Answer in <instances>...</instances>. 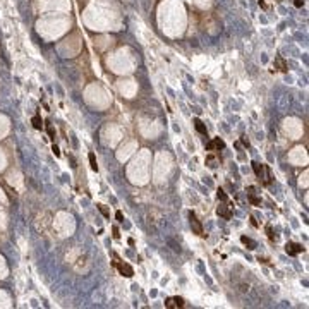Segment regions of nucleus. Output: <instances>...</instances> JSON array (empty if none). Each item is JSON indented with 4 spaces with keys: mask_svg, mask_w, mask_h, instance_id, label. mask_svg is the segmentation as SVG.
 I'll list each match as a JSON object with an SVG mask.
<instances>
[{
    "mask_svg": "<svg viewBox=\"0 0 309 309\" xmlns=\"http://www.w3.org/2000/svg\"><path fill=\"white\" fill-rule=\"evenodd\" d=\"M194 125H196V129H198V131H199L201 134H204V136H206V134H208L206 127H204L203 122H201L199 119H194Z\"/></svg>",
    "mask_w": 309,
    "mask_h": 309,
    "instance_id": "8",
    "label": "nucleus"
},
{
    "mask_svg": "<svg viewBox=\"0 0 309 309\" xmlns=\"http://www.w3.org/2000/svg\"><path fill=\"white\" fill-rule=\"evenodd\" d=\"M217 158H215V156L213 155H210V156H208V158H206V165L208 167H210V169H215V167H217Z\"/></svg>",
    "mask_w": 309,
    "mask_h": 309,
    "instance_id": "10",
    "label": "nucleus"
},
{
    "mask_svg": "<svg viewBox=\"0 0 309 309\" xmlns=\"http://www.w3.org/2000/svg\"><path fill=\"white\" fill-rule=\"evenodd\" d=\"M285 251H287L289 256H297V254H301V252H304V247H303V244L289 243L285 246Z\"/></svg>",
    "mask_w": 309,
    "mask_h": 309,
    "instance_id": "5",
    "label": "nucleus"
},
{
    "mask_svg": "<svg viewBox=\"0 0 309 309\" xmlns=\"http://www.w3.org/2000/svg\"><path fill=\"white\" fill-rule=\"evenodd\" d=\"M33 125H35V129H42L43 127V124H42V119L40 117H33Z\"/></svg>",
    "mask_w": 309,
    "mask_h": 309,
    "instance_id": "11",
    "label": "nucleus"
},
{
    "mask_svg": "<svg viewBox=\"0 0 309 309\" xmlns=\"http://www.w3.org/2000/svg\"><path fill=\"white\" fill-rule=\"evenodd\" d=\"M117 220L122 222V213H121V211H117Z\"/></svg>",
    "mask_w": 309,
    "mask_h": 309,
    "instance_id": "16",
    "label": "nucleus"
},
{
    "mask_svg": "<svg viewBox=\"0 0 309 309\" xmlns=\"http://www.w3.org/2000/svg\"><path fill=\"white\" fill-rule=\"evenodd\" d=\"M89 163H91V169L96 172V170H98V165H96V158H95V155L93 153H89Z\"/></svg>",
    "mask_w": 309,
    "mask_h": 309,
    "instance_id": "12",
    "label": "nucleus"
},
{
    "mask_svg": "<svg viewBox=\"0 0 309 309\" xmlns=\"http://www.w3.org/2000/svg\"><path fill=\"white\" fill-rule=\"evenodd\" d=\"M115 266H117V270L121 271V275H124V277H127V278H131L132 275H134V270H132V266L131 265H127V263H115Z\"/></svg>",
    "mask_w": 309,
    "mask_h": 309,
    "instance_id": "6",
    "label": "nucleus"
},
{
    "mask_svg": "<svg viewBox=\"0 0 309 309\" xmlns=\"http://www.w3.org/2000/svg\"><path fill=\"white\" fill-rule=\"evenodd\" d=\"M241 241H243V243L246 244V246H249V249H254L256 247V243L252 239H249V237H246V236H243L241 237Z\"/></svg>",
    "mask_w": 309,
    "mask_h": 309,
    "instance_id": "9",
    "label": "nucleus"
},
{
    "mask_svg": "<svg viewBox=\"0 0 309 309\" xmlns=\"http://www.w3.org/2000/svg\"><path fill=\"white\" fill-rule=\"evenodd\" d=\"M98 208H100V211H102V213L105 215V217H110V213H109V211H107V208L103 206V204H98Z\"/></svg>",
    "mask_w": 309,
    "mask_h": 309,
    "instance_id": "15",
    "label": "nucleus"
},
{
    "mask_svg": "<svg viewBox=\"0 0 309 309\" xmlns=\"http://www.w3.org/2000/svg\"><path fill=\"white\" fill-rule=\"evenodd\" d=\"M230 208H232V206H230L227 201H223V204H220V206L217 208L218 217L225 218V220H230V217H232V211H230Z\"/></svg>",
    "mask_w": 309,
    "mask_h": 309,
    "instance_id": "3",
    "label": "nucleus"
},
{
    "mask_svg": "<svg viewBox=\"0 0 309 309\" xmlns=\"http://www.w3.org/2000/svg\"><path fill=\"white\" fill-rule=\"evenodd\" d=\"M303 2H304V0H296V5L301 7V5H303Z\"/></svg>",
    "mask_w": 309,
    "mask_h": 309,
    "instance_id": "17",
    "label": "nucleus"
},
{
    "mask_svg": "<svg viewBox=\"0 0 309 309\" xmlns=\"http://www.w3.org/2000/svg\"><path fill=\"white\" fill-rule=\"evenodd\" d=\"M225 148V143L220 139V137H215L213 141H210V143L206 144V150L211 151V150H223Z\"/></svg>",
    "mask_w": 309,
    "mask_h": 309,
    "instance_id": "7",
    "label": "nucleus"
},
{
    "mask_svg": "<svg viewBox=\"0 0 309 309\" xmlns=\"http://www.w3.org/2000/svg\"><path fill=\"white\" fill-rule=\"evenodd\" d=\"M217 196H218V199H220V201H227V194H225V192L222 191V189H218Z\"/></svg>",
    "mask_w": 309,
    "mask_h": 309,
    "instance_id": "14",
    "label": "nucleus"
},
{
    "mask_svg": "<svg viewBox=\"0 0 309 309\" xmlns=\"http://www.w3.org/2000/svg\"><path fill=\"white\" fill-rule=\"evenodd\" d=\"M266 232H268V237H270L271 241H277V236H275V234H273V230H271V227H270V225L266 227Z\"/></svg>",
    "mask_w": 309,
    "mask_h": 309,
    "instance_id": "13",
    "label": "nucleus"
},
{
    "mask_svg": "<svg viewBox=\"0 0 309 309\" xmlns=\"http://www.w3.org/2000/svg\"><path fill=\"white\" fill-rule=\"evenodd\" d=\"M251 165H252V170H254L256 177H258L259 181H261V184H265V185L270 184L271 179H273V177H271L270 167L265 165V163H261V165H259V163H256V162H252Z\"/></svg>",
    "mask_w": 309,
    "mask_h": 309,
    "instance_id": "1",
    "label": "nucleus"
},
{
    "mask_svg": "<svg viewBox=\"0 0 309 309\" xmlns=\"http://www.w3.org/2000/svg\"><path fill=\"white\" fill-rule=\"evenodd\" d=\"M165 306L170 308V309H176V308H184L185 306V301L182 299V297H169V299L165 301Z\"/></svg>",
    "mask_w": 309,
    "mask_h": 309,
    "instance_id": "4",
    "label": "nucleus"
},
{
    "mask_svg": "<svg viewBox=\"0 0 309 309\" xmlns=\"http://www.w3.org/2000/svg\"><path fill=\"white\" fill-rule=\"evenodd\" d=\"M189 220H191V229H192V232L198 234V236H204L203 225H201V222L198 220V217H196L194 211H189Z\"/></svg>",
    "mask_w": 309,
    "mask_h": 309,
    "instance_id": "2",
    "label": "nucleus"
}]
</instances>
